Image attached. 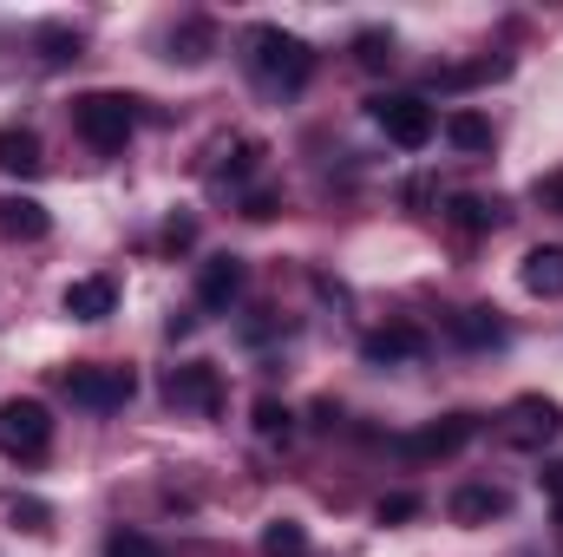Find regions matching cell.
<instances>
[{"instance_id": "1", "label": "cell", "mask_w": 563, "mask_h": 557, "mask_svg": "<svg viewBox=\"0 0 563 557\" xmlns=\"http://www.w3.org/2000/svg\"><path fill=\"white\" fill-rule=\"evenodd\" d=\"M243 59H250V73H256V86H269V92H301L308 73H314L308 40L282 33V26H269V20L243 33Z\"/></svg>"}, {"instance_id": "2", "label": "cell", "mask_w": 563, "mask_h": 557, "mask_svg": "<svg viewBox=\"0 0 563 557\" xmlns=\"http://www.w3.org/2000/svg\"><path fill=\"white\" fill-rule=\"evenodd\" d=\"M73 132L92 151H125V139L139 132V99H125V92H86V99H73Z\"/></svg>"}, {"instance_id": "3", "label": "cell", "mask_w": 563, "mask_h": 557, "mask_svg": "<svg viewBox=\"0 0 563 557\" xmlns=\"http://www.w3.org/2000/svg\"><path fill=\"white\" fill-rule=\"evenodd\" d=\"M59 387H66V401L86 407V414H119V407L139 394V374H132V368H106V361H79V368L59 374Z\"/></svg>"}, {"instance_id": "4", "label": "cell", "mask_w": 563, "mask_h": 557, "mask_svg": "<svg viewBox=\"0 0 563 557\" xmlns=\"http://www.w3.org/2000/svg\"><path fill=\"white\" fill-rule=\"evenodd\" d=\"M0 452L26 459V466L53 452V414H46V401H0Z\"/></svg>"}, {"instance_id": "5", "label": "cell", "mask_w": 563, "mask_h": 557, "mask_svg": "<svg viewBox=\"0 0 563 557\" xmlns=\"http://www.w3.org/2000/svg\"><path fill=\"white\" fill-rule=\"evenodd\" d=\"M367 112H374V125L400 144V151H426V144H432V132H439L432 106H426V99H413V92H380V99H367Z\"/></svg>"}, {"instance_id": "6", "label": "cell", "mask_w": 563, "mask_h": 557, "mask_svg": "<svg viewBox=\"0 0 563 557\" xmlns=\"http://www.w3.org/2000/svg\"><path fill=\"white\" fill-rule=\"evenodd\" d=\"M164 401H170V407H184V414L217 419V414H223V374H217L210 361H184V368H170V374H164Z\"/></svg>"}, {"instance_id": "7", "label": "cell", "mask_w": 563, "mask_h": 557, "mask_svg": "<svg viewBox=\"0 0 563 557\" xmlns=\"http://www.w3.org/2000/svg\"><path fill=\"white\" fill-rule=\"evenodd\" d=\"M558 426H563V414L544 394H525V401H511V414H505V439H511L518 452H538V446L558 439Z\"/></svg>"}, {"instance_id": "8", "label": "cell", "mask_w": 563, "mask_h": 557, "mask_svg": "<svg viewBox=\"0 0 563 557\" xmlns=\"http://www.w3.org/2000/svg\"><path fill=\"white\" fill-rule=\"evenodd\" d=\"M472 433H478L472 414H445V419H432V426H420V433H407L400 452L407 459H452L459 446H472Z\"/></svg>"}, {"instance_id": "9", "label": "cell", "mask_w": 563, "mask_h": 557, "mask_svg": "<svg viewBox=\"0 0 563 557\" xmlns=\"http://www.w3.org/2000/svg\"><path fill=\"white\" fill-rule=\"evenodd\" d=\"M361 354H367L374 368H400V361H420L426 354V335L413 321H394V328H374V335L361 341Z\"/></svg>"}, {"instance_id": "10", "label": "cell", "mask_w": 563, "mask_h": 557, "mask_svg": "<svg viewBox=\"0 0 563 557\" xmlns=\"http://www.w3.org/2000/svg\"><path fill=\"white\" fill-rule=\"evenodd\" d=\"M243 282H250L243 256H210V263L197 270V302H203V308H230V302L243 295Z\"/></svg>"}, {"instance_id": "11", "label": "cell", "mask_w": 563, "mask_h": 557, "mask_svg": "<svg viewBox=\"0 0 563 557\" xmlns=\"http://www.w3.org/2000/svg\"><path fill=\"white\" fill-rule=\"evenodd\" d=\"M518 282H525V295H538V302H563V250H558V243L525 250Z\"/></svg>"}, {"instance_id": "12", "label": "cell", "mask_w": 563, "mask_h": 557, "mask_svg": "<svg viewBox=\"0 0 563 557\" xmlns=\"http://www.w3.org/2000/svg\"><path fill=\"white\" fill-rule=\"evenodd\" d=\"M66 315L73 321H106L112 308H119V282L112 276H79V282H66Z\"/></svg>"}, {"instance_id": "13", "label": "cell", "mask_w": 563, "mask_h": 557, "mask_svg": "<svg viewBox=\"0 0 563 557\" xmlns=\"http://www.w3.org/2000/svg\"><path fill=\"white\" fill-rule=\"evenodd\" d=\"M511 512V499L498 492V485H459L452 499H445V518L452 525H492V518H505Z\"/></svg>"}, {"instance_id": "14", "label": "cell", "mask_w": 563, "mask_h": 557, "mask_svg": "<svg viewBox=\"0 0 563 557\" xmlns=\"http://www.w3.org/2000/svg\"><path fill=\"white\" fill-rule=\"evenodd\" d=\"M217 157H223V164L210 171V184H217V190H236V184H250V177L263 171V139H236V144H223Z\"/></svg>"}, {"instance_id": "15", "label": "cell", "mask_w": 563, "mask_h": 557, "mask_svg": "<svg viewBox=\"0 0 563 557\" xmlns=\"http://www.w3.org/2000/svg\"><path fill=\"white\" fill-rule=\"evenodd\" d=\"M0 230L20 237V243H40V237L53 230V217H46L40 197H0Z\"/></svg>"}, {"instance_id": "16", "label": "cell", "mask_w": 563, "mask_h": 557, "mask_svg": "<svg viewBox=\"0 0 563 557\" xmlns=\"http://www.w3.org/2000/svg\"><path fill=\"white\" fill-rule=\"evenodd\" d=\"M46 157H40V132L33 125H0V171L7 177H33Z\"/></svg>"}, {"instance_id": "17", "label": "cell", "mask_w": 563, "mask_h": 557, "mask_svg": "<svg viewBox=\"0 0 563 557\" xmlns=\"http://www.w3.org/2000/svg\"><path fill=\"white\" fill-rule=\"evenodd\" d=\"M445 223H452V230H465V237H485V230H498V223H505V210H498V204H485V197H452V204H445Z\"/></svg>"}, {"instance_id": "18", "label": "cell", "mask_w": 563, "mask_h": 557, "mask_svg": "<svg viewBox=\"0 0 563 557\" xmlns=\"http://www.w3.org/2000/svg\"><path fill=\"white\" fill-rule=\"evenodd\" d=\"M452 341H465V348H498V341H505V321H498L492 308H459V315H452Z\"/></svg>"}, {"instance_id": "19", "label": "cell", "mask_w": 563, "mask_h": 557, "mask_svg": "<svg viewBox=\"0 0 563 557\" xmlns=\"http://www.w3.org/2000/svg\"><path fill=\"white\" fill-rule=\"evenodd\" d=\"M498 73H511V59H478V66H432V86L439 92H459V86H485V79H498Z\"/></svg>"}, {"instance_id": "20", "label": "cell", "mask_w": 563, "mask_h": 557, "mask_svg": "<svg viewBox=\"0 0 563 557\" xmlns=\"http://www.w3.org/2000/svg\"><path fill=\"white\" fill-rule=\"evenodd\" d=\"M354 59H361L367 73H387V66H394V33H387V26H361V33H354Z\"/></svg>"}, {"instance_id": "21", "label": "cell", "mask_w": 563, "mask_h": 557, "mask_svg": "<svg viewBox=\"0 0 563 557\" xmlns=\"http://www.w3.org/2000/svg\"><path fill=\"white\" fill-rule=\"evenodd\" d=\"M445 139L478 157V151H492V119H478V112H452V119H445Z\"/></svg>"}, {"instance_id": "22", "label": "cell", "mask_w": 563, "mask_h": 557, "mask_svg": "<svg viewBox=\"0 0 563 557\" xmlns=\"http://www.w3.org/2000/svg\"><path fill=\"white\" fill-rule=\"evenodd\" d=\"M263 551L269 557H301L308 551V532H301L295 518H269V525H263Z\"/></svg>"}, {"instance_id": "23", "label": "cell", "mask_w": 563, "mask_h": 557, "mask_svg": "<svg viewBox=\"0 0 563 557\" xmlns=\"http://www.w3.org/2000/svg\"><path fill=\"white\" fill-rule=\"evenodd\" d=\"M170 59H184V66L210 59V26H203V20H184V26L170 33Z\"/></svg>"}, {"instance_id": "24", "label": "cell", "mask_w": 563, "mask_h": 557, "mask_svg": "<svg viewBox=\"0 0 563 557\" xmlns=\"http://www.w3.org/2000/svg\"><path fill=\"white\" fill-rule=\"evenodd\" d=\"M40 59H46V66H73V59H79V33H66V26H40Z\"/></svg>"}, {"instance_id": "25", "label": "cell", "mask_w": 563, "mask_h": 557, "mask_svg": "<svg viewBox=\"0 0 563 557\" xmlns=\"http://www.w3.org/2000/svg\"><path fill=\"white\" fill-rule=\"evenodd\" d=\"M256 433H263V439H288V433H295V414H288L282 401H256Z\"/></svg>"}, {"instance_id": "26", "label": "cell", "mask_w": 563, "mask_h": 557, "mask_svg": "<svg viewBox=\"0 0 563 557\" xmlns=\"http://www.w3.org/2000/svg\"><path fill=\"white\" fill-rule=\"evenodd\" d=\"M374 512H380V525H407V518H420V499L413 492H387Z\"/></svg>"}, {"instance_id": "27", "label": "cell", "mask_w": 563, "mask_h": 557, "mask_svg": "<svg viewBox=\"0 0 563 557\" xmlns=\"http://www.w3.org/2000/svg\"><path fill=\"white\" fill-rule=\"evenodd\" d=\"M106 557H164V551H157L144 532H112V538H106Z\"/></svg>"}, {"instance_id": "28", "label": "cell", "mask_w": 563, "mask_h": 557, "mask_svg": "<svg viewBox=\"0 0 563 557\" xmlns=\"http://www.w3.org/2000/svg\"><path fill=\"white\" fill-rule=\"evenodd\" d=\"M7 518H13L20 532H46V518H53V512H46L40 499H13V512H7Z\"/></svg>"}, {"instance_id": "29", "label": "cell", "mask_w": 563, "mask_h": 557, "mask_svg": "<svg viewBox=\"0 0 563 557\" xmlns=\"http://www.w3.org/2000/svg\"><path fill=\"white\" fill-rule=\"evenodd\" d=\"M243 217H250V223H269V217H276V190H250V197H243Z\"/></svg>"}, {"instance_id": "30", "label": "cell", "mask_w": 563, "mask_h": 557, "mask_svg": "<svg viewBox=\"0 0 563 557\" xmlns=\"http://www.w3.org/2000/svg\"><path fill=\"white\" fill-rule=\"evenodd\" d=\"M190 243H197V223H190V217H170V230H164V250L177 256V250H190Z\"/></svg>"}, {"instance_id": "31", "label": "cell", "mask_w": 563, "mask_h": 557, "mask_svg": "<svg viewBox=\"0 0 563 557\" xmlns=\"http://www.w3.org/2000/svg\"><path fill=\"white\" fill-rule=\"evenodd\" d=\"M538 485L551 492V505H558V518H563V459H551V466L538 472Z\"/></svg>"}, {"instance_id": "32", "label": "cell", "mask_w": 563, "mask_h": 557, "mask_svg": "<svg viewBox=\"0 0 563 557\" xmlns=\"http://www.w3.org/2000/svg\"><path fill=\"white\" fill-rule=\"evenodd\" d=\"M538 204H544V210H563V171L538 177Z\"/></svg>"}]
</instances>
